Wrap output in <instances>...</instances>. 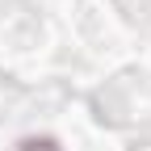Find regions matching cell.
Returning <instances> with one entry per match:
<instances>
[{
  "mask_svg": "<svg viewBox=\"0 0 151 151\" xmlns=\"http://www.w3.org/2000/svg\"><path fill=\"white\" fill-rule=\"evenodd\" d=\"M17 151H63L59 143H55L50 134H29V139H21V147Z\"/></svg>",
  "mask_w": 151,
  "mask_h": 151,
  "instance_id": "6da1fadb",
  "label": "cell"
}]
</instances>
